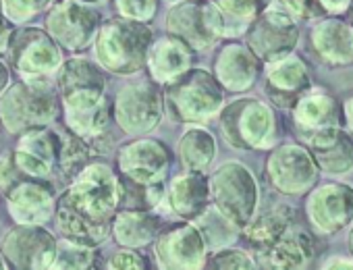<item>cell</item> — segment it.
Returning <instances> with one entry per match:
<instances>
[{
	"instance_id": "obj_1",
	"label": "cell",
	"mask_w": 353,
	"mask_h": 270,
	"mask_svg": "<svg viewBox=\"0 0 353 270\" xmlns=\"http://www.w3.org/2000/svg\"><path fill=\"white\" fill-rule=\"evenodd\" d=\"M121 204V177L102 163H90L57 200V227L65 239L96 249L110 237L112 218Z\"/></svg>"
},
{
	"instance_id": "obj_2",
	"label": "cell",
	"mask_w": 353,
	"mask_h": 270,
	"mask_svg": "<svg viewBox=\"0 0 353 270\" xmlns=\"http://www.w3.org/2000/svg\"><path fill=\"white\" fill-rule=\"evenodd\" d=\"M59 110L61 98L48 79H21L0 94V121L13 135L48 127Z\"/></svg>"
},
{
	"instance_id": "obj_3",
	"label": "cell",
	"mask_w": 353,
	"mask_h": 270,
	"mask_svg": "<svg viewBox=\"0 0 353 270\" xmlns=\"http://www.w3.org/2000/svg\"><path fill=\"white\" fill-rule=\"evenodd\" d=\"M152 46V30L127 17H114L100 25L94 40L98 65L117 75H133L145 67Z\"/></svg>"
},
{
	"instance_id": "obj_4",
	"label": "cell",
	"mask_w": 353,
	"mask_h": 270,
	"mask_svg": "<svg viewBox=\"0 0 353 270\" xmlns=\"http://www.w3.org/2000/svg\"><path fill=\"white\" fill-rule=\"evenodd\" d=\"M168 114L179 123H204L223 106V85L208 71L190 69L162 92Z\"/></svg>"
},
{
	"instance_id": "obj_5",
	"label": "cell",
	"mask_w": 353,
	"mask_h": 270,
	"mask_svg": "<svg viewBox=\"0 0 353 270\" xmlns=\"http://www.w3.org/2000/svg\"><path fill=\"white\" fill-rule=\"evenodd\" d=\"M63 118L71 133L85 140L96 152H106L112 144L110 129L114 123L112 104L104 92H85L61 96Z\"/></svg>"
},
{
	"instance_id": "obj_6",
	"label": "cell",
	"mask_w": 353,
	"mask_h": 270,
	"mask_svg": "<svg viewBox=\"0 0 353 270\" xmlns=\"http://www.w3.org/2000/svg\"><path fill=\"white\" fill-rule=\"evenodd\" d=\"M50 38L69 52H85L102 25L98 11L83 0H54L44 19Z\"/></svg>"
},
{
	"instance_id": "obj_7",
	"label": "cell",
	"mask_w": 353,
	"mask_h": 270,
	"mask_svg": "<svg viewBox=\"0 0 353 270\" xmlns=\"http://www.w3.org/2000/svg\"><path fill=\"white\" fill-rule=\"evenodd\" d=\"M164 114V96L156 81H135L125 85L114 102V123L129 135H145L154 131Z\"/></svg>"
},
{
	"instance_id": "obj_8",
	"label": "cell",
	"mask_w": 353,
	"mask_h": 270,
	"mask_svg": "<svg viewBox=\"0 0 353 270\" xmlns=\"http://www.w3.org/2000/svg\"><path fill=\"white\" fill-rule=\"evenodd\" d=\"M11 69L21 79H48L63 65L59 44L38 28L15 30L7 48Z\"/></svg>"
},
{
	"instance_id": "obj_9",
	"label": "cell",
	"mask_w": 353,
	"mask_h": 270,
	"mask_svg": "<svg viewBox=\"0 0 353 270\" xmlns=\"http://www.w3.org/2000/svg\"><path fill=\"white\" fill-rule=\"evenodd\" d=\"M166 32L192 50H204L223 36L225 17L208 0H181L166 15Z\"/></svg>"
},
{
	"instance_id": "obj_10",
	"label": "cell",
	"mask_w": 353,
	"mask_h": 270,
	"mask_svg": "<svg viewBox=\"0 0 353 270\" xmlns=\"http://www.w3.org/2000/svg\"><path fill=\"white\" fill-rule=\"evenodd\" d=\"M208 185L216 210L235 227H245L258 202L256 183L250 171L237 163H229L212 175Z\"/></svg>"
},
{
	"instance_id": "obj_11",
	"label": "cell",
	"mask_w": 353,
	"mask_h": 270,
	"mask_svg": "<svg viewBox=\"0 0 353 270\" xmlns=\"http://www.w3.org/2000/svg\"><path fill=\"white\" fill-rule=\"evenodd\" d=\"M221 129L225 140L243 150L268 146L274 133L272 112L258 100H237L221 114Z\"/></svg>"
},
{
	"instance_id": "obj_12",
	"label": "cell",
	"mask_w": 353,
	"mask_h": 270,
	"mask_svg": "<svg viewBox=\"0 0 353 270\" xmlns=\"http://www.w3.org/2000/svg\"><path fill=\"white\" fill-rule=\"evenodd\" d=\"M59 241L44 225H17L3 239V256L9 268L44 270L52 268Z\"/></svg>"
},
{
	"instance_id": "obj_13",
	"label": "cell",
	"mask_w": 353,
	"mask_h": 270,
	"mask_svg": "<svg viewBox=\"0 0 353 270\" xmlns=\"http://www.w3.org/2000/svg\"><path fill=\"white\" fill-rule=\"evenodd\" d=\"M170 150L150 138H137L127 142L117 152V167L119 175L139 183V185H154L164 183L166 173L170 169Z\"/></svg>"
},
{
	"instance_id": "obj_14",
	"label": "cell",
	"mask_w": 353,
	"mask_h": 270,
	"mask_svg": "<svg viewBox=\"0 0 353 270\" xmlns=\"http://www.w3.org/2000/svg\"><path fill=\"white\" fill-rule=\"evenodd\" d=\"M61 135L48 127L32 129L21 135L13 160L23 177L50 183L59 177Z\"/></svg>"
},
{
	"instance_id": "obj_15",
	"label": "cell",
	"mask_w": 353,
	"mask_h": 270,
	"mask_svg": "<svg viewBox=\"0 0 353 270\" xmlns=\"http://www.w3.org/2000/svg\"><path fill=\"white\" fill-rule=\"evenodd\" d=\"M158 264L162 268H202L206 266V239L194 225H170L154 239Z\"/></svg>"
},
{
	"instance_id": "obj_16",
	"label": "cell",
	"mask_w": 353,
	"mask_h": 270,
	"mask_svg": "<svg viewBox=\"0 0 353 270\" xmlns=\"http://www.w3.org/2000/svg\"><path fill=\"white\" fill-rule=\"evenodd\" d=\"M297 42V28L283 11H264L248 32L250 50L268 63L283 61Z\"/></svg>"
},
{
	"instance_id": "obj_17",
	"label": "cell",
	"mask_w": 353,
	"mask_h": 270,
	"mask_svg": "<svg viewBox=\"0 0 353 270\" xmlns=\"http://www.w3.org/2000/svg\"><path fill=\"white\" fill-rule=\"evenodd\" d=\"M5 198L9 214L17 225H46L57 210V200L48 183L30 177L19 179Z\"/></svg>"
},
{
	"instance_id": "obj_18",
	"label": "cell",
	"mask_w": 353,
	"mask_h": 270,
	"mask_svg": "<svg viewBox=\"0 0 353 270\" xmlns=\"http://www.w3.org/2000/svg\"><path fill=\"white\" fill-rule=\"evenodd\" d=\"M312 222L322 231H339L353 218V189L328 183L312 194L307 202Z\"/></svg>"
},
{
	"instance_id": "obj_19",
	"label": "cell",
	"mask_w": 353,
	"mask_h": 270,
	"mask_svg": "<svg viewBox=\"0 0 353 270\" xmlns=\"http://www.w3.org/2000/svg\"><path fill=\"white\" fill-rule=\"evenodd\" d=\"M192 63H194V50L183 40L168 34L166 38L152 42L148 50L145 67L152 81H156L158 85H166L176 77H181L185 71H190Z\"/></svg>"
},
{
	"instance_id": "obj_20",
	"label": "cell",
	"mask_w": 353,
	"mask_h": 270,
	"mask_svg": "<svg viewBox=\"0 0 353 270\" xmlns=\"http://www.w3.org/2000/svg\"><path fill=\"white\" fill-rule=\"evenodd\" d=\"M270 175L283 194H299L316 179L312 156L299 146H281L270 158Z\"/></svg>"
},
{
	"instance_id": "obj_21",
	"label": "cell",
	"mask_w": 353,
	"mask_h": 270,
	"mask_svg": "<svg viewBox=\"0 0 353 270\" xmlns=\"http://www.w3.org/2000/svg\"><path fill=\"white\" fill-rule=\"evenodd\" d=\"M258 69V56L237 42L225 44L214 61V77L229 92L248 90L254 83Z\"/></svg>"
},
{
	"instance_id": "obj_22",
	"label": "cell",
	"mask_w": 353,
	"mask_h": 270,
	"mask_svg": "<svg viewBox=\"0 0 353 270\" xmlns=\"http://www.w3.org/2000/svg\"><path fill=\"white\" fill-rule=\"evenodd\" d=\"M168 206L174 214L181 218H198L206 208L210 200V185L208 179L200 171H190L183 175H176L166 191Z\"/></svg>"
},
{
	"instance_id": "obj_23",
	"label": "cell",
	"mask_w": 353,
	"mask_h": 270,
	"mask_svg": "<svg viewBox=\"0 0 353 270\" xmlns=\"http://www.w3.org/2000/svg\"><path fill=\"white\" fill-rule=\"evenodd\" d=\"M160 229H162V222L152 210L125 208L114 214L110 235L117 239L121 247L139 249V247L150 245L160 233Z\"/></svg>"
},
{
	"instance_id": "obj_24",
	"label": "cell",
	"mask_w": 353,
	"mask_h": 270,
	"mask_svg": "<svg viewBox=\"0 0 353 270\" xmlns=\"http://www.w3.org/2000/svg\"><path fill=\"white\" fill-rule=\"evenodd\" d=\"M310 146L326 171H347L353 165V144L336 127L310 135Z\"/></svg>"
},
{
	"instance_id": "obj_25",
	"label": "cell",
	"mask_w": 353,
	"mask_h": 270,
	"mask_svg": "<svg viewBox=\"0 0 353 270\" xmlns=\"http://www.w3.org/2000/svg\"><path fill=\"white\" fill-rule=\"evenodd\" d=\"M262 258L270 260L268 266L276 268L305 266L312 258V239L303 229L289 225L287 231L272 243V247L262 253Z\"/></svg>"
},
{
	"instance_id": "obj_26",
	"label": "cell",
	"mask_w": 353,
	"mask_h": 270,
	"mask_svg": "<svg viewBox=\"0 0 353 270\" xmlns=\"http://www.w3.org/2000/svg\"><path fill=\"white\" fill-rule=\"evenodd\" d=\"M106 75L100 65L85 59H71L59 69V96L104 92Z\"/></svg>"
},
{
	"instance_id": "obj_27",
	"label": "cell",
	"mask_w": 353,
	"mask_h": 270,
	"mask_svg": "<svg viewBox=\"0 0 353 270\" xmlns=\"http://www.w3.org/2000/svg\"><path fill=\"white\" fill-rule=\"evenodd\" d=\"M310 85V75L299 59H285L268 77L270 98L281 106H291Z\"/></svg>"
},
{
	"instance_id": "obj_28",
	"label": "cell",
	"mask_w": 353,
	"mask_h": 270,
	"mask_svg": "<svg viewBox=\"0 0 353 270\" xmlns=\"http://www.w3.org/2000/svg\"><path fill=\"white\" fill-rule=\"evenodd\" d=\"M314 46L326 63L353 61V30L339 21H326L314 30Z\"/></svg>"
},
{
	"instance_id": "obj_29",
	"label": "cell",
	"mask_w": 353,
	"mask_h": 270,
	"mask_svg": "<svg viewBox=\"0 0 353 270\" xmlns=\"http://www.w3.org/2000/svg\"><path fill=\"white\" fill-rule=\"evenodd\" d=\"M295 121L301 129H310L312 135L339 125L336 104L328 96H307L301 98L295 108Z\"/></svg>"
},
{
	"instance_id": "obj_30",
	"label": "cell",
	"mask_w": 353,
	"mask_h": 270,
	"mask_svg": "<svg viewBox=\"0 0 353 270\" xmlns=\"http://www.w3.org/2000/svg\"><path fill=\"white\" fill-rule=\"evenodd\" d=\"M216 154V144L214 138L200 127H194L183 133V138L179 142V158L181 165L188 171H204Z\"/></svg>"
},
{
	"instance_id": "obj_31",
	"label": "cell",
	"mask_w": 353,
	"mask_h": 270,
	"mask_svg": "<svg viewBox=\"0 0 353 270\" xmlns=\"http://www.w3.org/2000/svg\"><path fill=\"white\" fill-rule=\"evenodd\" d=\"M291 220H293V212L289 208L272 210V212L260 216L252 227H248L245 237H248L250 245L262 256L287 231V227L291 225Z\"/></svg>"
},
{
	"instance_id": "obj_32",
	"label": "cell",
	"mask_w": 353,
	"mask_h": 270,
	"mask_svg": "<svg viewBox=\"0 0 353 270\" xmlns=\"http://www.w3.org/2000/svg\"><path fill=\"white\" fill-rule=\"evenodd\" d=\"M94 154H96V150L85 140H81L79 135H75L67 129V133L61 135L59 177L69 183L85 165H90Z\"/></svg>"
},
{
	"instance_id": "obj_33",
	"label": "cell",
	"mask_w": 353,
	"mask_h": 270,
	"mask_svg": "<svg viewBox=\"0 0 353 270\" xmlns=\"http://www.w3.org/2000/svg\"><path fill=\"white\" fill-rule=\"evenodd\" d=\"M96 260H98V256H96L94 247L65 239L57 247V258L52 262V268H57V270H90V268L98 266Z\"/></svg>"
},
{
	"instance_id": "obj_34",
	"label": "cell",
	"mask_w": 353,
	"mask_h": 270,
	"mask_svg": "<svg viewBox=\"0 0 353 270\" xmlns=\"http://www.w3.org/2000/svg\"><path fill=\"white\" fill-rule=\"evenodd\" d=\"M121 185H123V204L121 206H125V208L154 210L164 198V183L139 185V183H133V181L121 177Z\"/></svg>"
},
{
	"instance_id": "obj_35",
	"label": "cell",
	"mask_w": 353,
	"mask_h": 270,
	"mask_svg": "<svg viewBox=\"0 0 353 270\" xmlns=\"http://www.w3.org/2000/svg\"><path fill=\"white\" fill-rule=\"evenodd\" d=\"M119 17L148 23L158 11V0H112Z\"/></svg>"
},
{
	"instance_id": "obj_36",
	"label": "cell",
	"mask_w": 353,
	"mask_h": 270,
	"mask_svg": "<svg viewBox=\"0 0 353 270\" xmlns=\"http://www.w3.org/2000/svg\"><path fill=\"white\" fill-rule=\"evenodd\" d=\"M0 3H3V9L11 21L21 23L48 9L52 0H0Z\"/></svg>"
},
{
	"instance_id": "obj_37",
	"label": "cell",
	"mask_w": 353,
	"mask_h": 270,
	"mask_svg": "<svg viewBox=\"0 0 353 270\" xmlns=\"http://www.w3.org/2000/svg\"><path fill=\"white\" fill-rule=\"evenodd\" d=\"M268 0H216V7L223 15L235 19H252L266 7Z\"/></svg>"
},
{
	"instance_id": "obj_38",
	"label": "cell",
	"mask_w": 353,
	"mask_h": 270,
	"mask_svg": "<svg viewBox=\"0 0 353 270\" xmlns=\"http://www.w3.org/2000/svg\"><path fill=\"white\" fill-rule=\"evenodd\" d=\"M208 268H252L254 264L250 262V258L243 251L237 249H223L219 253H214L208 262Z\"/></svg>"
},
{
	"instance_id": "obj_39",
	"label": "cell",
	"mask_w": 353,
	"mask_h": 270,
	"mask_svg": "<svg viewBox=\"0 0 353 270\" xmlns=\"http://www.w3.org/2000/svg\"><path fill=\"white\" fill-rule=\"evenodd\" d=\"M106 268H119V270H145V268H148V262H145V258H143L139 251H135V249H131V247H125L123 251H119V253H114V256L110 258V262L106 264Z\"/></svg>"
},
{
	"instance_id": "obj_40",
	"label": "cell",
	"mask_w": 353,
	"mask_h": 270,
	"mask_svg": "<svg viewBox=\"0 0 353 270\" xmlns=\"http://www.w3.org/2000/svg\"><path fill=\"white\" fill-rule=\"evenodd\" d=\"M19 179H23V175L19 173L13 156L11 154L0 156V194H7Z\"/></svg>"
},
{
	"instance_id": "obj_41",
	"label": "cell",
	"mask_w": 353,
	"mask_h": 270,
	"mask_svg": "<svg viewBox=\"0 0 353 270\" xmlns=\"http://www.w3.org/2000/svg\"><path fill=\"white\" fill-rule=\"evenodd\" d=\"M281 3L297 17H312L320 13L314 0H281Z\"/></svg>"
},
{
	"instance_id": "obj_42",
	"label": "cell",
	"mask_w": 353,
	"mask_h": 270,
	"mask_svg": "<svg viewBox=\"0 0 353 270\" xmlns=\"http://www.w3.org/2000/svg\"><path fill=\"white\" fill-rule=\"evenodd\" d=\"M13 32H15L13 21L7 17V13L3 9V3H0V52H7L9 42L13 38Z\"/></svg>"
},
{
	"instance_id": "obj_43",
	"label": "cell",
	"mask_w": 353,
	"mask_h": 270,
	"mask_svg": "<svg viewBox=\"0 0 353 270\" xmlns=\"http://www.w3.org/2000/svg\"><path fill=\"white\" fill-rule=\"evenodd\" d=\"M9 69H7V65L0 61V94H3L5 90H7V85H9Z\"/></svg>"
},
{
	"instance_id": "obj_44",
	"label": "cell",
	"mask_w": 353,
	"mask_h": 270,
	"mask_svg": "<svg viewBox=\"0 0 353 270\" xmlns=\"http://www.w3.org/2000/svg\"><path fill=\"white\" fill-rule=\"evenodd\" d=\"M347 118H349V125H351V129H353V98L347 102Z\"/></svg>"
},
{
	"instance_id": "obj_45",
	"label": "cell",
	"mask_w": 353,
	"mask_h": 270,
	"mask_svg": "<svg viewBox=\"0 0 353 270\" xmlns=\"http://www.w3.org/2000/svg\"><path fill=\"white\" fill-rule=\"evenodd\" d=\"M5 268H9V264H7L5 256H0V270H5Z\"/></svg>"
},
{
	"instance_id": "obj_46",
	"label": "cell",
	"mask_w": 353,
	"mask_h": 270,
	"mask_svg": "<svg viewBox=\"0 0 353 270\" xmlns=\"http://www.w3.org/2000/svg\"><path fill=\"white\" fill-rule=\"evenodd\" d=\"M349 241H351V249H353V233H351V239Z\"/></svg>"
},
{
	"instance_id": "obj_47",
	"label": "cell",
	"mask_w": 353,
	"mask_h": 270,
	"mask_svg": "<svg viewBox=\"0 0 353 270\" xmlns=\"http://www.w3.org/2000/svg\"><path fill=\"white\" fill-rule=\"evenodd\" d=\"M83 3H94V0H83Z\"/></svg>"
},
{
	"instance_id": "obj_48",
	"label": "cell",
	"mask_w": 353,
	"mask_h": 270,
	"mask_svg": "<svg viewBox=\"0 0 353 270\" xmlns=\"http://www.w3.org/2000/svg\"><path fill=\"white\" fill-rule=\"evenodd\" d=\"M174 3H176V0H174Z\"/></svg>"
}]
</instances>
